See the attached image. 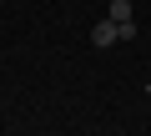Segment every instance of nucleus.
<instances>
[{
    "mask_svg": "<svg viewBox=\"0 0 151 136\" xmlns=\"http://www.w3.org/2000/svg\"><path fill=\"white\" fill-rule=\"evenodd\" d=\"M91 40H96V45H121V40H126V35H121V20H111V15L96 20V25H91Z\"/></svg>",
    "mask_w": 151,
    "mask_h": 136,
    "instance_id": "obj_1",
    "label": "nucleus"
},
{
    "mask_svg": "<svg viewBox=\"0 0 151 136\" xmlns=\"http://www.w3.org/2000/svg\"><path fill=\"white\" fill-rule=\"evenodd\" d=\"M111 20H136V10H131V0H111V10H106Z\"/></svg>",
    "mask_w": 151,
    "mask_h": 136,
    "instance_id": "obj_2",
    "label": "nucleus"
}]
</instances>
